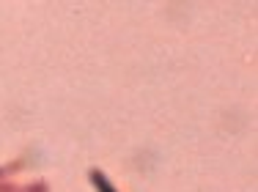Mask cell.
<instances>
[{"mask_svg": "<svg viewBox=\"0 0 258 192\" xmlns=\"http://www.w3.org/2000/svg\"><path fill=\"white\" fill-rule=\"evenodd\" d=\"M0 192H50V184L44 178H36V181H28V184H17V181L0 178Z\"/></svg>", "mask_w": 258, "mask_h": 192, "instance_id": "obj_1", "label": "cell"}, {"mask_svg": "<svg viewBox=\"0 0 258 192\" xmlns=\"http://www.w3.org/2000/svg\"><path fill=\"white\" fill-rule=\"evenodd\" d=\"M88 178H91V184H94L96 192H118L113 184H110V178L104 176V170H99V168H91L88 170Z\"/></svg>", "mask_w": 258, "mask_h": 192, "instance_id": "obj_2", "label": "cell"}, {"mask_svg": "<svg viewBox=\"0 0 258 192\" xmlns=\"http://www.w3.org/2000/svg\"><path fill=\"white\" fill-rule=\"evenodd\" d=\"M0 178H9V170H6V165L0 168Z\"/></svg>", "mask_w": 258, "mask_h": 192, "instance_id": "obj_3", "label": "cell"}]
</instances>
